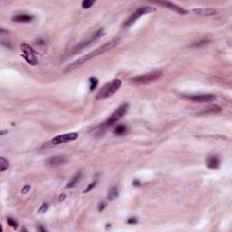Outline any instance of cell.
Here are the masks:
<instances>
[{
    "label": "cell",
    "mask_w": 232,
    "mask_h": 232,
    "mask_svg": "<svg viewBox=\"0 0 232 232\" xmlns=\"http://www.w3.org/2000/svg\"><path fill=\"white\" fill-rule=\"evenodd\" d=\"M121 84V81L120 79H114L112 82L106 83L97 93L95 99L96 100H103V99L111 97L120 88Z\"/></svg>",
    "instance_id": "cell-1"
},
{
    "label": "cell",
    "mask_w": 232,
    "mask_h": 232,
    "mask_svg": "<svg viewBox=\"0 0 232 232\" xmlns=\"http://www.w3.org/2000/svg\"><path fill=\"white\" fill-rule=\"evenodd\" d=\"M128 109H129V103H127V102L119 106L118 109H116V111L104 122V126L108 127V126L113 125L116 121H118L120 119H121L124 115L126 114V113L128 112Z\"/></svg>",
    "instance_id": "cell-2"
},
{
    "label": "cell",
    "mask_w": 232,
    "mask_h": 232,
    "mask_svg": "<svg viewBox=\"0 0 232 232\" xmlns=\"http://www.w3.org/2000/svg\"><path fill=\"white\" fill-rule=\"evenodd\" d=\"M162 76V73L160 72V71H156V72H152V73H149L146 75H142L140 76H136L132 78V82L133 83H137V84H143V83H149L151 82H154L159 80L160 77Z\"/></svg>",
    "instance_id": "cell-3"
},
{
    "label": "cell",
    "mask_w": 232,
    "mask_h": 232,
    "mask_svg": "<svg viewBox=\"0 0 232 232\" xmlns=\"http://www.w3.org/2000/svg\"><path fill=\"white\" fill-rule=\"evenodd\" d=\"M155 9L151 7H139L137 8L132 15H131V16L129 17V18L125 21V23L123 24V27H128V26H132L135 21L140 18L141 16H142L143 15H146L148 13H151L152 11H154Z\"/></svg>",
    "instance_id": "cell-4"
},
{
    "label": "cell",
    "mask_w": 232,
    "mask_h": 232,
    "mask_svg": "<svg viewBox=\"0 0 232 232\" xmlns=\"http://www.w3.org/2000/svg\"><path fill=\"white\" fill-rule=\"evenodd\" d=\"M20 48L23 52V57L26 59V61L30 64L31 65H35L38 64V60L35 55V51L27 44H22L20 45Z\"/></svg>",
    "instance_id": "cell-5"
},
{
    "label": "cell",
    "mask_w": 232,
    "mask_h": 232,
    "mask_svg": "<svg viewBox=\"0 0 232 232\" xmlns=\"http://www.w3.org/2000/svg\"><path fill=\"white\" fill-rule=\"evenodd\" d=\"M94 56H96V53H94V52H93V53H88V55H84V56H83L82 57H80L78 60H76V61H75L74 63H72V64H70L69 65H67L66 66V68L64 70V73H69V72H71V71H73L74 69H75V68H77V67H79V66H81L83 64H84L86 61H88V60H90V59H92V58H94Z\"/></svg>",
    "instance_id": "cell-6"
},
{
    "label": "cell",
    "mask_w": 232,
    "mask_h": 232,
    "mask_svg": "<svg viewBox=\"0 0 232 232\" xmlns=\"http://www.w3.org/2000/svg\"><path fill=\"white\" fill-rule=\"evenodd\" d=\"M183 98L197 102H210L216 100V96L213 94H183Z\"/></svg>",
    "instance_id": "cell-7"
},
{
    "label": "cell",
    "mask_w": 232,
    "mask_h": 232,
    "mask_svg": "<svg viewBox=\"0 0 232 232\" xmlns=\"http://www.w3.org/2000/svg\"><path fill=\"white\" fill-rule=\"evenodd\" d=\"M103 34V28H100L96 33H95V34H94L93 37H92V38L91 39H89L88 41H86V42H83V43H82V44H80V45H78L75 49H74V51H73V53H78L80 51H82L83 48H85L86 46H89V45H92V43H94V42H95L97 39H99L102 35Z\"/></svg>",
    "instance_id": "cell-8"
},
{
    "label": "cell",
    "mask_w": 232,
    "mask_h": 232,
    "mask_svg": "<svg viewBox=\"0 0 232 232\" xmlns=\"http://www.w3.org/2000/svg\"><path fill=\"white\" fill-rule=\"evenodd\" d=\"M78 138V133L76 132H72V133H67V134H63V135H59L55 137L52 140V143L53 144H61V143H66L68 141H75Z\"/></svg>",
    "instance_id": "cell-9"
},
{
    "label": "cell",
    "mask_w": 232,
    "mask_h": 232,
    "mask_svg": "<svg viewBox=\"0 0 232 232\" xmlns=\"http://www.w3.org/2000/svg\"><path fill=\"white\" fill-rule=\"evenodd\" d=\"M206 164L209 169L217 170L220 168V159L217 154L209 155L206 160Z\"/></svg>",
    "instance_id": "cell-10"
},
{
    "label": "cell",
    "mask_w": 232,
    "mask_h": 232,
    "mask_svg": "<svg viewBox=\"0 0 232 232\" xmlns=\"http://www.w3.org/2000/svg\"><path fill=\"white\" fill-rule=\"evenodd\" d=\"M157 4H159V5H160V6H163L164 7L169 8V9H171V10H172V11H175V12H177L178 14H181V15H186V14H188V11H187V10L182 8L181 7L177 6V5H175V4H172V3H171V2L160 1V2H158Z\"/></svg>",
    "instance_id": "cell-11"
},
{
    "label": "cell",
    "mask_w": 232,
    "mask_h": 232,
    "mask_svg": "<svg viewBox=\"0 0 232 232\" xmlns=\"http://www.w3.org/2000/svg\"><path fill=\"white\" fill-rule=\"evenodd\" d=\"M118 43H119V39H113V40H112V41H110V42H108V43L104 44L103 45H102V46L99 47L98 49H96V50L94 51V53H96V56L102 55V53H105V52H107V51L111 50L112 48H113L115 45H118Z\"/></svg>",
    "instance_id": "cell-12"
},
{
    "label": "cell",
    "mask_w": 232,
    "mask_h": 232,
    "mask_svg": "<svg viewBox=\"0 0 232 232\" xmlns=\"http://www.w3.org/2000/svg\"><path fill=\"white\" fill-rule=\"evenodd\" d=\"M66 162V158L63 155H56L48 158L46 160V163L49 166H58Z\"/></svg>",
    "instance_id": "cell-13"
},
{
    "label": "cell",
    "mask_w": 232,
    "mask_h": 232,
    "mask_svg": "<svg viewBox=\"0 0 232 232\" xmlns=\"http://www.w3.org/2000/svg\"><path fill=\"white\" fill-rule=\"evenodd\" d=\"M34 19V16L31 15H26V14H20L16 15L12 17V21L16 22V23H30Z\"/></svg>",
    "instance_id": "cell-14"
},
{
    "label": "cell",
    "mask_w": 232,
    "mask_h": 232,
    "mask_svg": "<svg viewBox=\"0 0 232 232\" xmlns=\"http://www.w3.org/2000/svg\"><path fill=\"white\" fill-rule=\"evenodd\" d=\"M222 111L221 107L219 105H211L209 107H207L206 109L202 110L201 112H200L198 114L202 115V114H209V113H220Z\"/></svg>",
    "instance_id": "cell-15"
},
{
    "label": "cell",
    "mask_w": 232,
    "mask_h": 232,
    "mask_svg": "<svg viewBox=\"0 0 232 232\" xmlns=\"http://www.w3.org/2000/svg\"><path fill=\"white\" fill-rule=\"evenodd\" d=\"M193 12L200 15H213L217 13V10L213 8H195Z\"/></svg>",
    "instance_id": "cell-16"
},
{
    "label": "cell",
    "mask_w": 232,
    "mask_h": 232,
    "mask_svg": "<svg viewBox=\"0 0 232 232\" xmlns=\"http://www.w3.org/2000/svg\"><path fill=\"white\" fill-rule=\"evenodd\" d=\"M80 177H81V172H78L75 177H73V179H71V181L68 182V184L66 185V189H71V188L75 187V184L78 182Z\"/></svg>",
    "instance_id": "cell-17"
},
{
    "label": "cell",
    "mask_w": 232,
    "mask_h": 232,
    "mask_svg": "<svg viewBox=\"0 0 232 232\" xmlns=\"http://www.w3.org/2000/svg\"><path fill=\"white\" fill-rule=\"evenodd\" d=\"M118 196H119V192H118L117 188L116 187H113L110 190L109 193H108V200L109 201H113V200H115L118 197Z\"/></svg>",
    "instance_id": "cell-18"
},
{
    "label": "cell",
    "mask_w": 232,
    "mask_h": 232,
    "mask_svg": "<svg viewBox=\"0 0 232 232\" xmlns=\"http://www.w3.org/2000/svg\"><path fill=\"white\" fill-rule=\"evenodd\" d=\"M9 167V162L4 157H0V171H5Z\"/></svg>",
    "instance_id": "cell-19"
},
{
    "label": "cell",
    "mask_w": 232,
    "mask_h": 232,
    "mask_svg": "<svg viewBox=\"0 0 232 232\" xmlns=\"http://www.w3.org/2000/svg\"><path fill=\"white\" fill-rule=\"evenodd\" d=\"M126 131H127V127L125 125H118L114 130V133L116 135H121L123 133H125Z\"/></svg>",
    "instance_id": "cell-20"
},
{
    "label": "cell",
    "mask_w": 232,
    "mask_h": 232,
    "mask_svg": "<svg viewBox=\"0 0 232 232\" xmlns=\"http://www.w3.org/2000/svg\"><path fill=\"white\" fill-rule=\"evenodd\" d=\"M89 82H90V91H94L96 88L97 84H98V80L95 77H91L89 79Z\"/></svg>",
    "instance_id": "cell-21"
},
{
    "label": "cell",
    "mask_w": 232,
    "mask_h": 232,
    "mask_svg": "<svg viewBox=\"0 0 232 232\" xmlns=\"http://www.w3.org/2000/svg\"><path fill=\"white\" fill-rule=\"evenodd\" d=\"M94 4V0H84L82 4V6H83V8H90Z\"/></svg>",
    "instance_id": "cell-22"
},
{
    "label": "cell",
    "mask_w": 232,
    "mask_h": 232,
    "mask_svg": "<svg viewBox=\"0 0 232 232\" xmlns=\"http://www.w3.org/2000/svg\"><path fill=\"white\" fill-rule=\"evenodd\" d=\"M7 224L11 227V228H17V227H18V224H17V222L16 221H15L13 219H11V218H7Z\"/></svg>",
    "instance_id": "cell-23"
},
{
    "label": "cell",
    "mask_w": 232,
    "mask_h": 232,
    "mask_svg": "<svg viewBox=\"0 0 232 232\" xmlns=\"http://www.w3.org/2000/svg\"><path fill=\"white\" fill-rule=\"evenodd\" d=\"M208 43H209V39H204V40H201L197 43H195L193 45H191V46H195V47H199V46H201V45H207Z\"/></svg>",
    "instance_id": "cell-24"
},
{
    "label": "cell",
    "mask_w": 232,
    "mask_h": 232,
    "mask_svg": "<svg viewBox=\"0 0 232 232\" xmlns=\"http://www.w3.org/2000/svg\"><path fill=\"white\" fill-rule=\"evenodd\" d=\"M47 209H48V204H47L46 202H45V203L39 208L38 212H39V213H45V212L47 211Z\"/></svg>",
    "instance_id": "cell-25"
},
{
    "label": "cell",
    "mask_w": 232,
    "mask_h": 232,
    "mask_svg": "<svg viewBox=\"0 0 232 232\" xmlns=\"http://www.w3.org/2000/svg\"><path fill=\"white\" fill-rule=\"evenodd\" d=\"M95 186H96V182H93V183H91V184H89L88 186H87V188L84 190V193H86V192H88V191H90V190H92L93 189H94L95 188Z\"/></svg>",
    "instance_id": "cell-26"
},
{
    "label": "cell",
    "mask_w": 232,
    "mask_h": 232,
    "mask_svg": "<svg viewBox=\"0 0 232 232\" xmlns=\"http://www.w3.org/2000/svg\"><path fill=\"white\" fill-rule=\"evenodd\" d=\"M105 207H106V203H105L104 201H101V202L99 203V205H98V210H99V211H102V210L104 209Z\"/></svg>",
    "instance_id": "cell-27"
},
{
    "label": "cell",
    "mask_w": 232,
    "mask_h": 232,
    "mask_svg": "<svg viewBox=\"0 0 232 232\" xmlns=\"http://www.w3.org/2000/svg\"><path fill=\"white\" fill-rule=\"evenodd\" d=\"M137 222H138V220H137V219H136V218H134V217H132V218H130V219L127 220V223H128V224H131V225L136 224Z\"/></svg>",
    "instance_id": "cell-28"
},
{
    "label": "cell",
    "mask_w": 232,
    "mask_h": 232,
    "mask_svg": "<svg viewBox=\"0 0 232 232\" xmlns=\"http://www.w3.org/2000/svg\"><path fill=\"white\" fill-rule=\"evenodd\" d=\"M29 190H30V186H29V185H26V186H24V188L22 189L21 193H22V194H26Z\"/></svg>",
    "instance_id": "cell-29"
},
{
    "label": "cell",
    "mask_w": 232,
    "mask_h": 232,
    "mask_svg": "<svg viewBox=\"0 0 232 232\" xmlns=\"http://www.w3.org/2000/svg\"><path fill=\"white\" fill-rule=\"evenodd\" d=\"M65 199H66V195L65 194H61L59 196V198H58V201L59 202H63Z\"/></svg>",
    "instance_id": "cell-30"
},
{
    "label": "cell",
    "mask_w": 232,
    "mask_h": 232,
    "mask_svg": "<svg viewBox=\"0 0 232 232\" xmlns=\"http://www.w3.org/2000/svg\"><path fill=\"white\" fill-rule=\"evenodd\" d=\"M132 186H133V187H139V186H141V182H140V181H137V180H134V181L132 182Z\"/></svg>",
    "instance_id": "cell-31"
},
{
    "label": "cell",
    "mask_w": 232,
    "mask_h": 232,
    "mask_svg": "<svg viewBox=\"0 0 232 232\" xmlns=\"http://www.w3.org/2000/svg\"><path fill=\"white\" fill-rule=\"evenodd\" d=\"M38 230L41 231V232H45V231H46V229H45V228H43L42 226H39V227H38Z\"/></svg>",
    "instance_id": "cell-32"
},
{
    "label": "cell",
    "mask_w": 232,
    "mask_h": 232,
    "mask_svg": "<svg viewBox=\"0 0 232 232\" xmlns=\"http://www.w3.org/2000/svg\"><path fill=\"white\" fill-rule=\"evenodd\" d=\"M37 44H38V45H44V44H45V41L39 39V40H37Z\"/></svg>",
    "instance_id": "cell-33"
},
{
    "label": "cell",
    "mask_w": 232,
    "mask_h": 232,
    "mask_svg": "<svg viewBox=\"0 0 232 232\" xmlns=\"http://www.w3.org/2000/svg\"><path fill=\"white\" fill-rule=\"evenodd\" d=\"M5 133H7V130H3L1 132H0V134H1V135H4Z\"/></svg>",
    "instance_id": "cell-34"
},
{
    "label": "cell",
    "mask_w": 232,
    "mask_h": 232,
    "mask_svg": "<svg viewBox=\"0 0 232 232\" xmlns=\"http://www.w3.org/2000/svg\"><path fill=\"white\" fill-rule=\"evenodd\" d=\"M110 225H111V224H107V226H106V228H111V226H110Z\"/></svg>",
    "instance_id": "cell-35"
}]
</instances>
